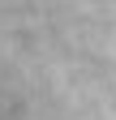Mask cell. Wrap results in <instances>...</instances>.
Returning a JSON list of instances; mask_svg holds the SVG:
<instances>
[{"mask_svg": "<svg viewBox=\"0 0 116 120\" xmlns=\"http://www.w3.org/2000/svg\"><path fill=\"white\" fill-rule=\"evenodd\" d=\"M0 120H116V0L0 22Z\"/></svg>", "mask_w": 116, "mask_h": 120, "instance_id": "6da1fadb", "label": "cell"}]
</instances>
